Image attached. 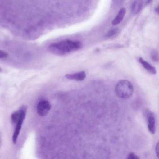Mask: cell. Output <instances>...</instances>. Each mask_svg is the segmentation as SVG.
<instances>
[{
	"mask_svg": "<svg viewBox=\"0 0 159 159\" xmlns=\"http://www.w3.org/2000/svg\"><path fill=\"white\" fill-rule=\"evenodd\" d=\"M150 57L151 59L156 62L159 61V53L157 51L153 50L150 53Z\"/></svg>",
	"mask_w": 159,
	"mask_h": 159,
	"instance_id": "cell-10",
	"label": "cell"
},
{
	"mask_svg": "<svg viewBox=\"0 0 159 159\" xmlns=\"http://www.w3.org/2000/svg\"><path fill=\"white\" fill-rule=\"evenodd\" d=\"M26 113L23 114L17 123L16 124L15 130L12 136V141L14 144H16L17 138L19 134L23 121L25 118Z\"/></svg>",
	"mask_w": 159,
	"mask_h": 159,
	"instance_id": "cell-5",
	"label": "cell"
},
{
	"mask_svg": "<svg viewBox=\"0 0 159 159\" xmlns=\"http://www.w3.org/2000/svg\"><path fill=\"white\" fill-rule=\"evenodd\" d=\"M81 43L77 41L64 40L50 44L48 47L50 51L57 55H63L80 49Z\"/></svg>",
	"mask_w": 159,
	"mask_h": 159,
	"instance_id": "cell-1",
	"label": "cell"
},
{
	"mask_svg": "<svg viewBox=\"0 0 159 159\" xmlns=\"http://www.w3.org/2000/svg\"><path fill=\"white\" fill-rule=\"evenodd\" d=\"M127 159H140V158L134 153L131 152L128 155Z\"/></svg>",
	"mask_w": 159,
	"mask_h": 159,
	"instance_id": "cell-12",
	"label": "cell"
},
{
	"mask_svg": "<svg viewBox=\"0 0 159 159\" xmlns=\"http://www.w3.org/2000/svg\"><path fill=\"white\" fill-rule=\"evenodd\" d=\"M118 28H114L110 30L105 35L106 37H111L116 34L118 30Z\"/></svg>",
	"mask_w": 159,
	"mask_h": 159,
	"instance_id": "cell-11",
	"label": "cell"
},
{
	"mask_svg": "<svg viewBox=\"0 0 159 159\" xmlns=\"http://www.w3.org/2000/svg\"><path fill=\"white\" fill-rule=\"evenodd\" d=\"M156 152L157 157L159 159V142L157 143L156 145Z\"/></svg>",
	"mask_w": 159,
	"mask_h": 159,
	"instance_id": "cell-14",
	"label": "cell"
},
{
	"mask_svg": "<svg viewBox=\"0 0 159 159\" xmlns=\"http://www.w3.org/2000/svg\"><path fill=\"white\" fill-rule=\"evenodd\" d=\"M65 77L70 80L82 81L85 79L86 73L85 71H82L74 74H67Z\"/></svg>",
	"mask_w": 159,
	"mask_h": 159,
	"instance_id": "cell-6",
	"label": "cell"
},
{
	"mask_svg": "<svg viewBox=\"0 0 159 159\" xmlns=\"http://www.w3.org/2000/svg\"><path fill=\"white\" fill-rule=\"evenodd\" d=\"M7 53L4 51L1 50L0 52V58H3L8 56Z\"/></svg>",
	"mask_w": 159,
	"mask_h": 159,
	"instance_id": "cell-13",
	"label": "cell"
},
{
	"mask_svg": "<svg viewBox=\"0 0 159 159\" xmlns=\"http://www.w3.org/2000/svg\"><path fill=\"white\" fill-rule=\"evenodd\" d=\"M139 61L143 66L149 72L152 74L156 73V70L155 68L143 58L139 57Z\"/></svg>",
	"mask_w": 159,
	"mask_h": 159,
	"instance_id": "cell-9",
	"label": "cell"
},
{
	"mask_svg": "<svg viewBox=\"0 0 159 159\" xmlns=\"http://www.w3.org/2000/svg\"><path fill=\"white\" fill-rule=\"evenodd\" d=\"M155 11L159 15V5L155 8Z\"/></svg>",
	"mask_w": 159,
	"mask_h": 159,
	"instance_id": "cell-15",
	"label": "cell"
},
{
	"mask_svg": "<svg viewBox=\"0 0 159 159\" xmlns=\"http://www.w3.org/2000/svg\"><path fill=\"white\" fill-rule=\"evenodd\" d=\"M51 107L49 102L47 100H42L39 102L37 107V111L40 116H43L46 115Z\"/></svg>",
	"mask_w": 159,
	"mask_h": 159,
	"instance_id": "cell-3",
	"label": "cell"
},
{
	"mask_svg": "<svg viewBox=\"0 0 159 159\" xmlns=\"http://www.w3.org/2000/svg\"><path fill=\"white\" fill-rule=\"evenodd\" d=\"M126 9L122 8L119 11L116 16L112 21V24L115 25L118 24L122 21L126 13Z\"/></svg>",
	"mask_w": 159,
	"mask_h": 159,
	"instance_id": "cell-7",
	"label": "cell"
},
{
	"mask_svg": "<svg viewBox=\"0 0 159 159\" xmlns=\"http://www.w3.org/2000/svg\"><path fill=\"white\" fill-rule=\"evenodd\" d=\"M151 2V0H147L146 1L145 3L146 4H149V3H150Z\"/></svg>",
	"mask_w": 159,
	"mask_h": 159,
	"instance_id": "cell-16",
	"label": "cell"
},
{
	"mask_svg": "<svg viewBox=\"0 0 159 159\" xmlns=\"http://www.w3.org/2000/svg\"><path fill=\"white\" fill-rule=\"evenodd\" d=\"M134 91L133 85L129 81L121 80L118 81L115 88V92L116 95L122 99H127L130 98Z\"/></svg>",
	"mask_w": 159,
	"mask_h": 159,
	"instance_id": "cell-2",
	"label": "cell"
},
{
	"mask_svg": "<svg viewBox=\"0 0 159 159\" xmlns=\"http://www.w3.org/2000/svg\"><path fill=\"white\" fill-rule=\"evenodd\" d=\"M143 5V1L137 0L134 1L131 6L132 12L134 14L139 13L141 11Z\"/></svg>",
	"mask_w": 159,
	"mask_h": 159,
	"instance_id": "cell-8",
	"label": "cell"
},
{
	"mask_svg": "<svg viewBox=\"0 0 159 159\" xmlns=\"http://www.w3.org/2000/svg\"><path fill=\"white\" fill-rule=\"evenodd\" d=\"M144 115L148 122V127L149 132L154 134L156 131L155 119L154 115L152 112L147 110L144 112Z\"/></svg>",
	"mask_w": 159,
	"mask_h": 159,
	"instance_id": "cell-4",
	"label": "cell"
}]
</instances>
